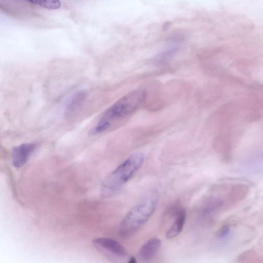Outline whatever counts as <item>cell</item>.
<instances>
[{
	"label": "cell",
	"mask_w": 263,
	"mask_h": 263,
	"mask_svg": "<svg viewBox=\"0 0 263 263\" xmlns=\"http://www.w3.org/2000/svg\"><path fill=\"white\" fill-rule=\"evenodd\" d=\"M147 92L139 89L128 93L110 107L98 123L90 132V135L96 136L104 133L113 122L124 118L136 112L144 102Z\"/></svg>",
	"instance_id": "6da1fadb"
},
{
	"label": "cell",
	"mask_w": 263,
	"mask_h": 263,
	"mask_svg": "<svg viewBox=\"0 0 263 263\" xmlns=\"http://www.w3.org/2000/svg\"><path fill=\"white\" fill-rule=\"evenodd\" d=\"M159 200V194L153 191L132 208L121 222L119 236L123 238L135 234L153 214Z\"/></svg>",
	"instance_id": "7a4b0ae2"
},
{
	"label": "cell",
	"mask_w": 263,
	"mask_h": 263,
	"mask_svg": "<svg viewBox=\"0 0 263 263\" xmlns=\"http://www.w3.org/2000/svg\"><path fill=\"white\" fill-rule=\"evenodd\" d=\"M145 156L136 153L129 156L114 171L109 174L103 184V194L109 196L120 189L142 166Z\"/></svg>",
	"instance_id": "3957f363"
},
{
	"label": "cell",
	"mask_w": 263,
	"mask_h": 263,
	"mask_svg": "<svg viewBox=\"0 0 263 263\" xmlns=\"http://www.w3.org/2000/svg\"><path fill=\"white\" fill-rule=\"evenodd\" d=\"M93 244L97 248L104 250L119 257H126L128 253L126 250L118 242L107 238H96L93 241Z\"/></svg>",
	"instance_id": "277c9868"
},
{
	"label": "cell",
	"mask_w": 263,
	"mask_h": 263,
	"mask_svg": "<svg viewBox=\"0 0 263 263\" xmlns=\"http://www.w3.org/2000/svg\"><path fill=\"white\" fill-rule=\"evenodd\" d=\"M36 147L35 144L30 143L24 144L15 148L12 153L14 165L17 168L22 166Z\"/></svg>",
	"instance_id": "5b68a950"
},
{
	"label": "cell",
	"mask_w": 263,
	"mask_h": 263,
	"mask_svg": "<svg viewBox=\"0 0 263 263\" xmlns=\"http://www.w3.org/2000/svg\"><path fill=\"white\" fill-rule=\"evenodd\" d=\"M224 204V201L217 196H210L204 202L199 210L200 215L207 218L221 209Z\"/></svg>",
	"instance_id": "8992f818"
},
{
	"label": "cell",
	"mask_w": 263,
	"mask_h": 263,
	"mask_svg": "<svg viewBox=\"0 0 263 263\" xmlns=\"http://www.w3.org/2000/svg\"><path fill=\"white\" fill-rule=\"evenodd\" d=\"M161 241L158 238H153L147 241L141 247L140 256L143 261L152 259L159 251Z\"/></svg>",
	"instance_id": "52a82bcc"
},
{
	"label": "cell",
	"mask_w": 263,
	"mask_h": 263,
	"mask_svg": "<svg viewBox=\"0 0 263 263\" xmlns=\"http://www.w3.org/2000/svg\"><path fill=\"white\" fill-rule=\"evenodd\" d=\"M186 218V211L182 208L175 217L173 223L167 230L166 237L168 239L175 238L183 231Z\"/></svg>",
	"instance_id": "ba28073f"
},
{
	"label": "cell",
	"mask_w": 263,
	"mask_h": 263,
	"mask_svg": "<svg viewBox=\"0 0 263 263\" xmlns=\"http://www.w3.org/2000/svg\"><path fill=\"white\" fill-rule=\"evenodd\" d=\"M86 98V93L83 91L77 92L72 98L68 105L66 114L68 116L71 115L78 110L83 104Z\"/></svg>",
	"instance_id": "9c48e42d"
},
{
	"label": "cell",
	"mask_w": 263,
	"mask_h": 263,
	"mask_svg": "<svg viewBox=\"0 0 263 263\" xmlns=\"http://www.w3.org/2000/svg\"><path fill=\"white\" fill-rule=\"evenodd\" d=\"M248 187L242 184H238L233 188L231 192L229 193L228 197L229 202L230 201L236 202L243 199L248 192Z\"/></svg>",
	"instance_id": "30bf717a"
},
{
	"label": "cell",
	"mask_w": 263,
	"mask_h": 263,
	"mask_svg": "<svg viewBox=\"0 0 263 263\" xmlns=\"http://www.w3.org/2000/svg\"><path fill=\"white\" fill-rule=\"evenodd\" d=\"M26 1L50 10L59 9L61 6L60 0H26Z\"/></svg>",
	"instance_id": "8fae6325"
},
{
	"label": "cell",
	"mask_w": 263,
	"mask_h": 263,
	"mask_svg": "<svg viewBox=\"0 0 263 263\" xmlns=\"http://www.w3.org/2000/svg\"><path fill=\"white\" fill-rule=\"evenodd\" d=\"M183 208L181 205L179 203H174L169 206L164 212V217L169 220L175 218L178 213Z\"/></svg>",
	"instance_id": "7c38bea8"
},
{
	"label": "cell",
	"mask_w": 263,
	"mask_h": 263,
	"mask_svg": "<svg viewBox=\"0 0 263 263\" xmlns=\"http://www.w3.org/2000/svg\"><path fill=\"white\" fill-rule=\"evenodd\" d=\"M230 232V227L229 225L222 226L217 231L216 236L217 238L223 239L226 237Z\"/></svg>",
	"instance_id": "4fadbf2b"
},
{
	"label": "cell",
	"mask_w": 263,
	"mask_h": 263,
	"mask_svg": "<svg viewBox=\"0 0 263 263\" xmlns=\"http://www.w3.org/2000/svg\"><path fill=\"white\" fill-rule=\"evenodd\" d=\"M128 262H130V263H136L137 262V260H136V258L134 257H130V259H129Z\"/></svg>",
	"instance_id": "5bb4252c"
}]
</instances>
